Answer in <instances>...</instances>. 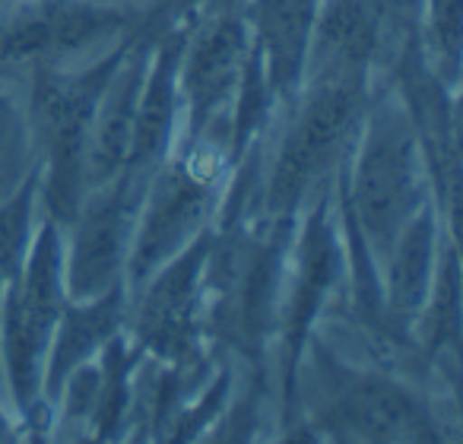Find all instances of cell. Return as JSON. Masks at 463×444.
I'll return each instance as SVG.
<instances>
[{
    "mask_svg": "<svg viewBox=\"0 0 463 444\" xmlns=\"http://www.w3.org/2000/svg\"><path fill=\"white\" fill-rule=\"evenodd\" d=\"M422 206V149L416 121L400 105H381L359 137L349 175V232L384 260L393 239Z\"/></svg>",
    "mask_w": 463,
    "mask_h": 444,
    "instance_id": "cell-1",
    "label": "cell"
},
{
    "mask_svg": "<svg viewBox=\"0 0 463 444\" xmlns=\"http://www.w3.org/2000/svg\"><path fill=\"white\" fill-rule=\"evenodd\" d=\"M121 52L83 73L39 67L33 96V130L45 159V206L54 222L71 226L86 197V137L92 111Z\"/></svg>",
    "mask_w": 463,
    "mask_h": 444,
    "instance_id": "cell-2",
    "label": "cell"
},
{
    "mask_svg": "<svg viewBox=\"0 0 463 444\" xmlns=\"http://www.w3.org/2000/svg\"><path fill=\"white\" fill-rule=\"evenodd\" d=\"M4 305V355H7L10 384L20 410L33 412L42 387L52 336L67 308L64 286V254H61L58 222L48 219L29 241L26 260L14 283L7 286Z\"/></svg>",
    "mask_w": 463,
    "mask_h": 444,
    "instance_id": "cell-3",
    "label": "cell"
},
{
    "mask_svg": "<svg viewBox=\"0 0 463 444\" xmlns=\"http://www.w3.org/2000/svg\"><path fill=\"white\" fill-rule=\"evenodd\" d=\"M365 80H311L292 128L286 130L267 187V210L289 216L308 187L334 165L362 115Z\"/></svg>",
    "mask_w": 463,
    "mask_h": 444,
    "instance_id": "cell-4",
    "label": "cell"
},
{
    "mask_svg": "<svg viewBox=\"0 0 463 444\" xmlns=\"http://www.w3.org/2000/svg\"><path fill=\"white\" fill-rule=\"evenodd\" d=\"M140 178L143 175L137 172H124L86 191L71 222L73 245L64 267L71 302H86L118 286L121 267L128 264L130 239H134Z\"/></svg>",
    "mask_w": 463,
    "mask_h": 444,
    "instance_id": "cell-5",
    "label": "cell"
},
{
    "mask_svg": "<svg viewBox=\"0 0 463 444\" xmlns=\"http://www.w3.org/2000/svg\"><path fill=\"white\" fill-rule=\"evenodd\" d=\"M324 378L321 425L330 435L372 438V441H425L435 438L431 419L406 387L384 374L343 372L327 349H317Z\"/></svg>",
    "mask_w": 463,
    "mask_h": 444,
    "instance_id": "cell-6",
    "label": "cell"
},
{
    "mask_svg": "<svg viewBox=\"0 0 463 444\" xmlns=\"http://www.w3.org/2000/svg\"><path fill=\"white\" fill-rule=\"evenodd\" d=\"M213 203V175L194 159H178L153 178L146 203L134 226L128 270L134 283H146L162 264L181 254L203 229Z\"/></svg>",
    "mask_w": 463,
    "mask_h": 444,
    "instance_id": "cell-7",
    "label": "cell"
},
{
    "mask_svg": "<svg viewBox=\"0 0 463 444\" xmlns=\"http://www.w3.org/2000/svg\"><path fill=\"white\" fill-rule=\"evenodd\" d=\"M251 58L248 26L235 16H216L206 23L191 45L181 48L178 61V96L187 102V124L191 137H200L206 124L239 99L241 80Z\"/></svg>",
    "mask_w": 463,
    "mask_h": 444,
    "instance_id": "cell-8",
    "label": "cell"
},
{
    "mask_svg": "<svg viewBox=\"0 0 463 444\" xmlns=\"http://www.w3.org/2000/svg\"><path fill=\"white\" fill-rule=\"evenodd\" d=\"M384 33V0H324L311 29L305 77L365 80Z\"/></svg>",
    "mask_w": 463,
    "mask_h": 444,
    "instance_id": "cell-9",
    "label": "cell"
},
{
    "mask_svg": "<svg viewBox=\"0 0 463 444\" xmlns=\"http://www.w3.org/2000/svg\"><path fill=\"white\" fill-rule=\"evenodd\" d=\"M206 260H210V239L200 235L168 264H162L153 277H146L149 289L140 305L137 330H140V343L156 355H184Z\"/></svg>",
    "mask_w": 463,
    "mask_h": 444,
    "instance_id": "cell-10",
    "label": "cell"
},
{
    "mask_svg": "<svg viewBox=\"0 0 463 444\" xmlns=\"http://www.w3.org/2000/svg\"><path fill=\"white\" fill-rule=\"evenodd\" d=\"M143 77H146V54L121 52V61L115 64L92 111L90 137H86V191L130 168Z\"/></svg>",
    "mask_w": 463,
    "mask_h": 444,
    "instance_id": "cell-11",
    "label": "cell"
},
{
    "mask_svg": "<svg viewBox=\"0 0 463 444\" xmlns=\"http://www.w3.org/2000/svg\"><path fill=\"white\" fill-rule=\"evenodd\" d=\"M321 0H251L245 26L254 33V58L270 92L289 96L305 80L311 29Z\"/></svg>",
    "mask_w": 463,
    "mask_h": 444,
    "instance_id": "cell-12",
    "label": "cell"
},
{
    "mask_svg": "<svg viewBox=\"0 0 463 444\" xmlns=\"http://www.w3.org/2000/svg\"><path fill=\"white\" fill-rule=\"evenodd\" d=\"M336 239L330 226L327 203H317L311 213L308 226L298 241L296 279H292V296L286 305V343H289V381L296 374V365L305 353L308 327L321 308L324 296L330 292L336 277Z\"/></svg>",
    "mask_w": 463,
    "mask_h": 444,
    "instance_id": "cell-13",
    "label": "cell"
},
{
    "mask_svg": "<svg viewBox=\"0 0 463 444\" xmlns=\"http://www.w3.org/2000/svg\"><path fill=\"white\" fill-rule=\"evenodd\" d=\"M118 324H121V283L96 298L67 305L45 359L48 393H58L80 365H86L99 349L109 346Z\"/></svg>",
    "mask_w": 463,
    "mask_h": 444,
    "instance_id": "cell-14",
    "label": "cell"
},
{
    "mask_svg": "<svg viewBox=\"0 0 463 444\" xmlns=\"http://www.w3.org/2000/svg\"><path fill=\"white\" fill-rule=\"evenodd\" d=\"M384 267V308L400 321H410L429 302L435 270V216L429 206H422L393 239Z\"/></svg>",
    "mask_w": 463,
    "mask_h": 444,
    "instance_id": "cell-15",
    "label": "cell"
},
{
    "mask_svg": "<svg viewBox=\"0 0 463 444\" xmlns=\"http://www.w3.org/2000/svg\"><path fill=\"white\" fill-rule=\"evenodd\" d=\"M33 194L35 178H26V184L7 200H0V296L14 283L20 273L23 260H26L29 241H33Z\"/></svg>",
    "mask_w": 463,
    "mask_h": 444,
    "instance_id": "cell-16",
    "label": "cell"
},
{
    "mask_svg": "<svg viewBox=\"0 0 463 444\" xmlns=\"http://www.w3.org/2000/svg\"><path fill=\"white\" fill-rule=\"evenodd\" d=\"M431 302H425V340L431 353H441L444 343H457V254L448 248L444 264H438V279H431Z\"/></svg>",
    "mask_w": 463,
    "mask_h": 444,
    "instance_id": "cell-17",
    "label": "cell"
},
{
    "mask_svg": "<svg viewBox=\"0 0 463 444\" xmlns=\"http://www.w3.org/2000/svg\"><path fill=\"white\" fill-rule=\"evenodd\" d=\"M29 140L26 124L16 115L14 102L0 96V200H7L26 184Z\"/></svg>",
    "mask_w": 463,
    "mask_h": 444,
    "instance_id": "cell-18",
    "label": "cell"
},
{
    "mask_svg": "<svg viewBox=\"0 0 463 444\" xmlns=\"http://www.w3.org/2000/svg\"><path fill=\"white\" fill-rule=\"evenodd\" d=\"M431 35H435V48L454 71L457 48H460V0H431Z\"/></svg>",
    "mask_w": 463,
    "mask_h": 444,
    "instance_id": "cell-19",
    "label": "cell"
}]
</instances>
